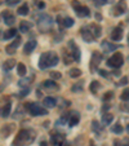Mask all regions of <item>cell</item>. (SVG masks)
<instances>
[{"instance_id": "cell-1", "label": "cell", "mask_w": 129, "mask_h": 146, "mask_svg": "<svg viewBox=\"0 0 129 146\" xmlns=\"http://www.w3.org/2000/svg\"><path fill=\"white\" fill-rule=\"evenodd\" d=\"M58 61L59 58L54 52H45V53L41 54V57L39 59V67L41 70H44V69H48L51 66H56L58 63Z\"/></svg>"}, {"instance_id": "cell-2", "label": "cell", "mask_w": 129, "mask_h": 146, "mask_svg": "<svg viewBox=\"0 0 129 146\" xmlns=\"http://www.w3.org/2000/svg\"><path fill=\"white\" fill-rule=\"evenodd\" d=\"M35 140V133L31 132L30 129H21L18 132L17 137L14 140L13 146H20L22 143H30Z\"/></svg>"}, {"instance_id": "cell-3", "label": "cell", "mask_w": 129, "mask_h": 146, "mask_svg": "<svg viewBox=\"0 0 129 146\" xmlns=\"http://www.w3.org/2000/svg\"><path fill=\"white\" fill-rule=\"evenodd\" d=\"M26 107H27L28 112H30L32 116H39V115H47L48 111L41 107L38 104H26Z\"/></svg>"}, {"instance_id": "cell-4", "label": "cell", "mask_w": 129, "mask_h": 146, "mask_svg": "<svg viewBox=\"0 0 129 146\" xmlns=\"http://www.w3.org/2000/svg\"><path fill=\"white\" fill-rule=\"evenodd\" d=\"M53 25V20L48 14H41L39 18V27L41 31H49Z\"/></svg>"}, {"instance_id": "cell-5", "label": "cell", "mask_w": 129, "mask_h": 146, "mask_svg": "<svg viewBox=\"0 0 129 146\" xmlns=\"http://www.w3.org/2000/svg\"><path fill=\"white\" fill-rule=\"evenodd\" d=\"M123 63H124V58L121 53H114V56L107 59V65L110 67H114V69H119Z\"/></svg>"}, {"instance_id": "cell-6", "label": "cell", "mask_w": 129, "mask_h": 146, "mask_svg": "<svg viewBox=\"0 0 129 146\" xmlns=\"http://www.w3.org/2000/svg\"><path fill=\"white\" fill-rule=\"evenodd\" d=\"M68 49H70V53H71V56H72V58L75 59V61H80V51H79L78 45L75 44L74 40L68 42Z\"/></svg>"}, {"instance_id": "cell-7", "label": "cell", "mask_w": 129, "mask_h": 146, "mask_svg": "<svg viewBox=\"0 0 129 146\" xmlns=\"http://www.w3.org/2000/svg\"><path fill=\"white\" fill-rule=\"evenodd\" d=\"M125 11H126V3L124 0H121V1H119V3L114 7L112 14H114V16H121L123 13H125Z\"/></svg>"}, {"instance_id": "cell-8", "label": "cell", "mask_w": 129, "mask_h": 146, "mask_svg": "<svg viewBox=\"0 0 129 146\" xmlns=\"http://www.w3.org/2000/svg\"><path fill=\"white\" fill-rule=\"evenodd\" d=\"M102 61V54L98 53V52H93V56H92V62H90V69L92 70H95V69L98 67L99 62Z\"/></svg>"}, {"instance_id": "cell-9", "label": "cell", "mask_w": 129, "mask_h": 146, "mask_svg": "<svg viewBox=\"0 0 129 146\" xmlns=\"http://www.w3.org/2000/svg\"><path fill=\"white\" fill-rule=\"evenodd\" d=\"M80 32H82V36H83V39H84L87 43L93 42V39H94V36H93V34H92V32H90L89 27H82V30H80Z\"/></svg>"}, {"instance_id": "cell-10", "label": "cell", "mask_w": 129, "mask_h": 146, "mask_svg": "<svg viewBox=\"0 0 129 146\" xmlns=\"http://www.w3.org/2000/svg\"><path fill=\"white\" fill-rule=\"evenodd\" d=\"M51 141H52V145H53V146H62V142L64 141V136L63 135H59V133L52 135Z\"/></svg>"}, {"instance_id": "cell-11", "label": "cell", "mask_w": 129, "mask_h": 146, "mask_svg": "<svg viewBox=\"0 0 129 146\" xmlns=\"http://www.w3.org/2000/svg\"><path fill=\"white\" fill-rule=\"evenodd\" d=\"M35 48H36V42H35V40H28V42L25 44V47H23V53L30 54Z\"/></svg>"}, {"instance_id": "cell-12", "label": "cell", "mask_w": 129, "mask_h": 146, "mask_svg": "<svg viewBox=\"0 0 129 146\" xmlns=\"http://www.w3.org/2000/svg\"><path fill=\"white\" fill-rule=\"evenodd\" d=\"M3 17H4V22H5L7 25H9V26L13 25V23L16 22V17H14V16L9 11H4Z\"/></svg>"}, {"instance_id": "cell-13", "label": "cell", "mask_w": 129, "mask_h": 146, "mask_svg": "<svg viewBox=\"0 0 129 146\" xmlns=\"http://www.w3.org/2000/svg\"><path fill=\"white\" fill-rule=\"evenodd\" d=\"M121 38H123V30H121V27H115L111 32V39L115 40V42H119V40H121Z\"/></svg>"}, {"instance_id": "cell-14", "label": "cell", "mask_w": 129, "mask_h": 146, "mask_svg": "<svg viewBox=\"0 0 129 146\" xmlns=\"http://www.w3.org/2000/svg\"><path fill=\"white\" fill-rule=\"evenodd\" d=\"M43 87H44L45 89H49V91H56V89H58V85H57L56 82H54V80H52V79L44 80V82H43Z\"/></svg>"}, {"instance_id": "cell-15", "label": "cell", "mask_w": 129, "mask_h": 146, "mask_svg": "<svg viewBox=\"0 0 129 146\" xmlns=\"http://www.w3.org/2000/svg\"><path fill=\"white\" fill-rule=\"evenodd\" d=\"M101 47L103 48V51H105V53H110V52H114L118 48V45H115V44H111V43H109V42H103L101 44Z\"/></svg>"}, {"instance_id": "cell-16", "label": "cell", "mask_w": 129, "mask_h": 146, "mask_svg": "<svg viewBox=\"0 0 129 146\" xmlns=\"http://www.w3.org/2000/svg\"><path fill=\"white\" fill-rule=\"evenodd\" d=\"M76 13H78L79 17H89L90 16V12H89V8L88 7H80L79 9H76Z\"/></svg>"}, {"instance_id": "cell-17", "label": "cell", "mask_w": 129, "mask_h": 146, "mask_svg": "<svg viewBox=\"0 0 129 146\" xmlns=\"http://www.w3.org/2000/svg\"><path fill=\"white\" fill-rule=\"evenodd\" d=\"M89 30L94 38H98L99 35H101V27H99L98 25H95V23H93V25L89 26Z\"/></svg>"}, {"instance_id": "cell-18", "label": "cell", "mask_w": 129, "mask_h": 146, "mask_svg": "<svg viewBox=\"0 0 129 146\" xmlns=\"http://www.w3.org/2000/svg\"><path fill=\"white\" fill-rule=\"evenodd\" d=\"M16 63H17V62H16V59H7L5 62H4V65H3V69L5 71H9V70H12V69L14 67V66H16Z\"/></svg>"}, {"instance_id": "cell-19", "label": "cell", "mask_w": 129, "mask_h": 146, "mask_svg": "<svg viewBox=\"0 0 129 146\" xmlns=\"http://www.w3.org/2000/svg\"><path fill=\"white\" fill-rule=\"evenodd\" d=\"M43 104H44V106H47V107H54L57 105V101L54 97H45Z\"/></svg>"}, {"instance_id": "cell-20", "label": "cell", "mask_w": 129, "mask_h": 146, "mask_svg": "<svg viewBox=\"0 0 129 146\" xmlns=\"http://www.w3.org/2000/svg\"><path fill=\"white\" fill-rule=\"evenodd\" d=\"M31 28V23L28 21H21L20 23V31L21 32H28V30Z\"/></svg>"}, {"instance_id": "cell-21", "label": "cell", "mask_w": 129, "mask_h": 146, "mask_svg": "<svg viewBox=\"0 0 129 146\" xmlns=\"http://www.w3.org/2000/svg\"><path fill=\"white\" fill-rule=\"evenodd\" d=\"M79 114L78 112H74V114H71V118L70 120H68V124H70V127H75L76 124L79 123Z\"/></svg>"}, {"instance_id": "cell-22", "label": "cell", "mask_w": 129, "mask_h": 146, "mask_svg": "<svg viewBox=\"0 0 129 146\" xmlns=\"http://www.w3.org/2000/svg\"><path fill=\"white\" fill-rule=\"evenodd\" d=\"M112 119H114V115H111V114L106 112V114H103V115H102V124L109 126V124L112 122Z\"/></svg>"}, {"instance_id": "cell-23", "label": "cell", "mask_w": 129, "mask_h": 146, "mask_svg": "<svg viewBox=\"0 0 129 146\" xmlns=\"http://www.w3.org/2000/svg\"><path fill=\"white\" fill-rule=\"evenodd\" d=\"M11 110H12V105L7 104L5 106L1 109V115H3V118H8V116L11 115Z\"/></svg>"}, {"instance_id": "cell-24", "label": "cell", "mask_w": 129, "mask_h": 146, "mask_svg": "<svg viewBox=\"0 0 129 146\" xmlns=\"http://www.w3.org/2000/svg\"><path fill=\"white\" fill-rule=\"evenodd\" d=\"M16 35H17V30H16V28H11V30L5 31V34L3 35V38L8 40V39H11V38H14Z\"/></svg>"}, {"instance_id": "cell-25", "label": "cell", "mask_w": 129, "mask_h": 146, "mask_svg": "<svg viewBox=\"0 0 129 146\" xmlns=\"http://www.w3.org/2000/svg\"><path fill=\"white\" fill-rule=\"evenodd\" d=\"M62 57H63V61H64V63H66V65L71 63V62L74 61V58H72V56H71V53H68L67 51H64V52H63Z\"/></svg>"}, {"instance_id": "cell-26", "label": "cell", "mask_w": 129, "mask_h": 146, "mask_svg": "<svg viewBox=\"0 0 129 146\" xmlns=\"http://www.w3.org/2000/svg\"><path fill=\"white\" fill-rule=\"evenodd\" d=\"M12 129H13V127H11V124H7V126H4V128L1 129V133H3V137H8L9 133L12 132Z\"/></svg>"}, {"instance_id": "cell-27", "label": "cell", "mask_w": 129, "mask_h": 146, "mask_svg": "<svg viewBox=\"0 0 129 146\" xmlns=\"http://www.w3.org/2000/svg\"><path fill=\"white\" fill-rule=\"evenodd\" d=\"M18 14H20V16H27L28 14V5L27 4H23V5L20 7V9H18Z\"/></svg>"}, {"instance_id": "cell-28", "label": "cell", "mask_w": 129, "mask_h": 146, "mask_svg": "<svg viewBox=\"0 0 129 146\" xmlns=\"http://www.w3.org/2000/svg\"><path fill=\"white\" fill-rule=\"evenodd\" d=\"M17 71H18V75L20 76H25L26 75V66L23 63H18Z\"/></svg>"}, {"instance_id": "cell-29", "label": "cell", "mask_w": 129, "mask_h": 146, "mask_svg": "<svg viewBox=\"0 0 129 146\" xmlns=\"http://www.w3.org/2000/svg\"><path fill=\"white\" fill-rule=\"evenodd\" d=\"M75 23V21L72 20L71 17H66V18H63V25L62 26H64V27H71V26Z\"/></svg>"}, {"instance_id": "cell-30", "label": "cell", "mask_w": 129, "mask_h": 146, "mask_svg": "<svg viewBox=\"0 0 129 146\" xmlns=\"http://www.w3.org/2000/svg\"><path fill=\"white\" fill-rule=\"evenodd\" d=\"M99 87H101V84H99V82H97V80H94V82L90 83V91H92L93 93L97 92V91L99 89Z\"/></svg>"}, {"instance_id": "cell-31", "label": "cell", "mask_w": 129, "mask_h": 146, "mask_svg": "<svg viewBox=\"0 0 129 146\" xmlns=\"http://www.w3.org/2000/svg\"><path fill=\"white\" fill-rule=\"evenodd\" d=\"M80 75H82L80 69H71V70H70V76H71V78H79Z\"/></svg>"}, {"instance_id": "cell-32", "label": "cell", "mask_w": 129, "mask_h": 146, "mask_svg": "<svg viewBox=\"0 0 129 146\" xmlns=\"http://www.w3.org/2000/svg\"><path fill=\"white\" fill-rule=\"evenodd\" d=\"M112 132L118 133V135H119V133H121V132H123V126H121L120 123H116L115 126L112 127Z\"/></svg>"}, {"instance_id": "cell-33", "label": "cell", "mask_w": 129, "mask_h": 146, "mask_svg": "<svg viewBox=\"0 0 129 146\" xmlns=\"http://www.w3.org/2000/svg\"><path fill=\"white\" fill-rule=\"evenodd\" d=\"M16 49H17V48L14 47L13 44L7 45V47H5V51H7V53H8V54H14V53H16Z\"/></svg>"}, {"instance_id": "cell-34", "label": "cell", "mask_w": 129, "mask_h": 146, "mask_svg": "<svg viewBox=\"0 0 129 146\" xmlns=\"http://www.w3.org/2000/svg\"><path fill=\"white\" fill-rule=\"evenodd\" d=\"M121 100L123 101H129V88H126V89L123 91V93H121Z\"/></svg>"}, {"instance_id": "cell-35", "label": "cell", "mask_w": 129, "mask_h": 146, "mask_svg": "<svg viewBox=\"0 0 129 146\" xmlns=\"http://www.w3.org/2000/svg\"><path fill=\"white\" fill-rule=\"evenodd\" d=\"M49 75H51V79H52V80H58V79L62 78V75L58 73V71H52Z\"/></svg>"}, {"instance_id": "cell-36", "label": "cell", "mask_w": 129, "mask_h": 146, "mask_svg": "<svg viewBox=\"0 0 129 146\" xmlns=\"http://www.w3.org/2000/svg\"><path fill=\"white\" fill-rule=\"evenodd\" d=\"M72 92H82L83 91V83H76L75 85H72Z\"/></svg>"}, {"instance_id": "cell-37", "label": "cell", "mask_w": 129, "mask_h": 146, "mask_svg": "<svg viewBox=\"0 0 129 146\" xmlns=\"http://www.w3.org/2000/svg\"><path fill=\"white\" fill-rule=\"evenodd\" d=\"M92 129L93 131H95V132H99V129H101V127H99V123L97 120H94L92 123Z\"/></svg>"}, {"instance_id": "cell-38", "label": "cell", "mask_w": 129, "mask_h": 146, "mask_svg": "<svg viewBox=\"0 0 129 146\" xmlns=\"http://www.w3.org/2000/svg\"><path fill=\"white\" fill-rule=\"evenodd\" d=\"M71 5H72V8L76 11V9H79L82 7V4L79 3V0H72V1H71Z\"/></svg>"}, {"instance_id": "cell-39", "label": "cell", "mask_w": 129, "mask_h": 146, "mask_svg": "<svg viewBox=\"0 0 129 146\" xmlns=\"http://www.w3.org/2000/svg\"><path fill=\"white\" fill-rule=\"evenodd\" d=\"M112 97H114V93H112V92H107V93H105V96H103V101H109V100H111Z\"/></svg>"}, {"instance_id": "cell-40", "label": "cell", "mask_w": 129, "mask_h": 146, "mask_svg": "<svg viewBox=\"0 0 129 146\" xmlns=\"http://www.w3.org/2000/svg\"><path fill=\"white\" fill-rule=\"evenodd\" d=\"M67 120H68V116H67V115H64V116H62V118L59 119L58 123H57V124H62V126H64V124L67 123Z\"/></svg>"}, {"instance_id": "cell-41", "label": "cell", "mask_w": 129, "mask_h": 146, "mask_svg": "<svg viewBox=\"0 0 129 146\" xmlns=\"http://www.w3.org/2000/svg\"><path fill=\"white\" fill-rule=\"evenodd\" d=\"M125 84H128V78H126V76H124V78L120 79V82H119L118 85H125Z\"/></svg>"}, {"instance_id": "cell-42", "label": "cell", "mask_w": 129, "mask_h": 146, "mask_svg": "<svg viewBox=\"0 0 129 146\" xmlns=\"http://www.w3.org/2000/svg\"><path fill=\"white\" fill-rule=\"evenodd\" d=\"M94 1V5H97V7H99V5H103L105 3H107L106 0H93Z\"/></svg>"}, {"instance_id": "cell-43", "label": "cell", "mask_w": 129, "mask_h": 146, "mask_svg": "<svg viewBox=\"0 0 129 146\" xmlns=\"http://www.w3.org/2000/svg\"><path fill=\"white\" fill-rule=\"evenodd\" d=\"M28 88H25V89H22L20 92V97H26V96H27V93H28Z\"/></svg>"}, {"instance_id": "cell-44", "label": "cell", "mask_w": 129, "mask_h": 146, "mask_svg": "<svg viewBox=\"0 0 129 146\" xmlns=\"http://www.w3.org/2000/svg\"><path fill=\"white\" fill-rule=\"evenodd\" d=\"M18 1H20V0H5V3L8 4V5H16V4L18 3Z\"/></svg>"}, {"instance_id": "cell-45", "label": "cell", "mask_w": 129, "mask_h": 146, "mask_svg": "<svg viewBox=\"0 0 129 146\" xmlns=\"http://www.w3.org/2000/svg\"><path fill=\"white\" fill-rule=\"evenodd\" d=\"M20 43H21V38H20V36H17V38H16V40H14V43H12V44H13L14 47L17 48L18 45H20Z\"/></svg>"}, {"instance_id": "cell-46", "label": "cell", "mask_w": 129, "mask_h": 146, "mask_svg": "<svg viewBox=\"0 0 129 146\" xmlns=\"http://www.w3.org/2000/svg\"><path fill=\"white\" fill-rule=\"evenodd\" d=\"M98 73H99V75L103 76V78H107V76H109V75H107V71L106 70H99Z\"/></svg>"}, {"instance_id": "cell-47", "label": "cell", "mask_w": 129, "mask_h": 146, "mask_svg": "<svg viewBox=\"0 0 129 146\" xmlns=\"http://www.w3.org/2000/svg\"><path fill=\"white\" fill-rule=\"evenodd\" d=\"M57 22H58L59 25L62 26V25H63V18H62L61 16H58V17H57Z\"/></svg>"}, {"instance_id": "cell-48", "label": "cell", "mask_w": 129, "mask_h": 146, "mask_svg": "<svg viewBox=\"0 0 129 146\" xmlns=\"http://www.w3.org/2000/svg\"><path fill=\"white\" fill-rule=\"evenodd\" d=\"M38 7H39L40 9H43V8H44V7H45V4L43 3V1H39V3H38Z\"/></svg>"}, {"instance_id": "cell-49", "label": "cell", "mask_w": 129, "mask_h": 146, "mask_svg": "<svg viewBox=\"0 0 129 146\" xmlns=\"http://www.w3.org/2000/svg\"><path fill=\"white\" fill-rule=\"evenodd\" d=\"M123 146H129V140H128V138H126V140H125V141H124Z\"/></svg>"}, {"instance_id": "cell-50", "label": "cell", "mask_w": 129, "mask_h": 146, "mask_svg": "<svg viewBox=\"0 0 129 146\" xmlns=\"http://www.w3.org/2000/svg\"><path fill=\"white\" fill-rule=\"evenodd\" d=\"M114 145H115V146H119V145H120V141H119V140H115V142H114Z\"/></svg>"}, {"instance_id": "cell-51", "label": "cell", "mask_w": 129, "mask_h": 146, "mask_svg": "<svg viewBox=\"0 0 129 146\" xmlns=\"http://www.w3.org/2000/svg\"><path fill=\"white\" fill-rule=\"evenodd\" d=\"M126 132L129 133V124H128V126H126Z\"/></svg>"}, {"instance_id": "cell-52", "label": "cell", "mask_w": 129, "mask_h": 146, "mask_svg": "<svg viewBox=\"0 0 129 146\" xmlns=\"http://www.w3.org/2000/svg\"><path fill=\"white\" fill-rule=\"evenodd\" d=\"M41 146H47V142H43V143H41Z\"/></svg>"}, {"instance_id": "cell-53", "label": "cell", "mask_w": 129, "mask_h": 146, "mask_svg": "<svg viewBox=\"0 0 129 146\" xmlns=\"http://www.w3.org/2000/svg\"><path fill=\"white\" fill-rule=\"evenodd\" d=\"M1 32H3V31H1V30H0V38H1V36H3V34H1Z\"/></svg>"}, {"instance_id": "cell-54", "label": "cell", "mask_w": 129, "mask_h": 146, "mask_svg": "<svg viewBox=\"0 0 129 146\" xmlns=\"http://www.w3.org/2000/svg\"><path fill=\"white\" fill-rule=\"evenodd\" d=\"M128 43H129V34H128Z\"/></svg>"}]
</instances>
